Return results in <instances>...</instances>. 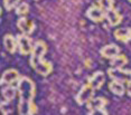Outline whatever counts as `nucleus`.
Here are the masks:
<instances>
[{"label": "nucleus", "mask_w": 131, "mask_h": 115, "mask_svg": "<svg viewBox=\"0 0 131 115\" xmlns=\"http://www.w3.org/2000/svg\"><path fill=\"white\" fill-rule=\"evenodd\" d=\"M17 88L19 94V104L18 112L21 115L27 114H36L37 106L34 104V97L36 87L34 82L29 77L20 76L19 81L17 82Z\"/></svg>", "instance_id": "obj_1"}, {"label": "nucleus", "mask_w": 131, "mask_h": 115, "mask_svg": "<svg viewBox=\"0 0 131 115\" xmlns=\"http://www.w3.org/2000/svg\"><path fill=\"white\" fill-rule=\"evenodd\" d=\"M46 50L47 46L43 40H38L35 43L32 52L30 53V58H29V64H30L31 68H34V70L43 61V57L46 54Z\"/></svg>", "instance_id": "obj_2"}, {"label": "nucleus", "mask_w": 131, "mask_h": 115, "mask_svg": "<svg viewBox=\"0 0 131 115\" xmlns=\"http://www.w3.org/2000/svg\"><path fill=\"white\" fill-rule=\"evenodd\" d=\"M108 75L111 79L121 82L123 84H128L131 81V69H123V67L122 68L110 67L108 69Z\"/></svg>", "instance_id": "obj_3"}, {"label": "nucleus", "mask_w": 131, "mask_h": 115, "mask_svg": "<svg viewBox=\"0 0 131 115\" xmlns=\"http://www.w3.org/2000/svg\"><path fill=\"white\" fill-rule=\"evenodd\" d=\"M17 43H18V52L20 55H29L32 52L34 45H32V40L29 38L28 35L26 34H19L17 35Z\"/></svg>", "instance_id": "obj_4"}, {"label": "nucleus", "mask_w": 131, "mask_h": 115, "mask_svg": "<svg viewBox=\"0 0 131 115\" xmlns=\"http://www.w3.org/2000/svg\"><path fill=\"white\" fill-rule=\"evenodd\" d=\"M86 17L94 22H101L106 18V12L99 4H95L91 6L88 10H86Z\"/></svg>", "instance_id": "obj_5"}, {"label": "nucleus", "mask_w": 131, "mask_h": 115, "mask_svg": "<svg viewBox=\"0 0 131 115\" xmlns=\"http://www.w3.org/2000/svg\"><path fill=\"white\" fill-rule=\"evenodd\" d=\"M93 95H94V87L91 86V85L88 83L77 93V95L75 96V101L79 105L88 104V102L90 101L91 98H93Z\"/></svg>", "instance_id": "obj_6"}, {"label": "nucleus", "mask_w": 131, "mask_h": 115, "mask_svg": "<svg viewBox=\"0 0 131 115\" xmlns=\"http://www.w3.org/2000/svg\"><path fill=\"white\" fill-rule=\"evenodd\" d=\"M106 104H108V101L104 97H93L88 102V108L90 111V114H93L95 111H100L103 114H108L105 110Z\"/></svg>", "instance_id": "obj_7"}, {"label": "nucleus", "mask_w": 131, "mask_h": 115, "mask_svg": "<svg viewBox=\"0 0 131 115\" xmlns=\"http://www.w3.org/2000/svg\"><path fill=\"white\" fill-rule=\"evenodd\" d=\"M17 27L23 34L26 35H30L34 32L35 28H36V25L34 23V21L27 19L26 17H20V18L17 20Z\"/></svg>", "instance_id": "obj_8"}, {"label": "nucleus", "mask_w": 131, "mask_h": 115, "mask_svg": "<svg viewBox=\"0 0 131 115\" xmlns=\"http://www.w3.org/2000/svg\"><path fill=\"white\" fill-rule=\"evenodd\" d=\"M20 78L19 76V73L18 70L14 69V68H10V69H7L5 70L4 74L1 76V79H0V83L2 84H6V85H11L16 82H18Z\"/></svg>", "instance_id": "obj_9"}, {"label": "nucleus", "mask_w": 131, "mask_h": 115, "mask_svg": "<svg viewBox=\"0 0 131 115\" xmlns=\"http://www.w3.org/2000/svg\"><path fill=\"white\" fill-rule=\"evenodd\" d=\"M100 54L103 58L112 59L113 57H115L117 55L120 54V48H119V46L115 45V44H109V45H105L104 47L101 48Z\"/></svg>", "instance_id": "obj_10"}, {"label": "nucleus", "mask_w": 131, "mask_h": 115, "mask_svg": "<svg viewBox=\"0 0 131 115\" xmlns=\"http://www.w3.org/2000/svg\"><path fill=\"white\" fill-rule=\"evenodd\" d=\"M105 82V75H104L103 72H95L93 75L89 77L88 83L91 85V86L94 87V90H99V88L102 87V85Z\"/></svg>", "instance_id": "obj_11"}, {"label": "nucleus", "mask_w": 131, "mask_h": 115, "mask_svg": "<svg viewBox=\"0 0 131 115\" xmlns=\"http://www.w3.org/2000/svg\"><path fill=\"white\" fill-rule=\"evenodd\" d=\"M4 46L6 50L10 54H15L18 49V43H17V37H14L13 35L7 34L4 37Z\"/></svg>", "instance_id": "obj_12"}, {"label": "nucleus", "mask_w": 131, "mask_h": 115, "mask_svg": "<svg viewBox=\"0 0 131 115\" xmlns=\"http://www.w3.org/2000/svg\"><path fill=\"white\" fill-rule=\"evenodd\" d=\"M105 19L108 20L110 26H118L122 22L123 17H122V15L120 14V11L114 8V9H112V10H110V11L106 12V18Z\"/></svg>", "instance_id": "obj_13"}, {"label": "nucleus", "mask_w": 131, "mask_h": 115, "mask_svg": "<svg viewBox=\"0 0 131 115\" xmlns=\"http://www.w3.org/2000/svg\"><path fill=\"white\" fill-rule=\"evenodd\" d=\"M114 38L119 42L129 43L131 42V28H119L114 31Z\"/></svg>", "instance_id": "obj_14"}, {"label": "nucleus", "mask_w": 131, "mask_h": 115, "mask_svg": "<svg viewBox=\"0 0 131 115\" xmlns=\"http://www.w3.org/2000/svg\"><path fill=\"white\" fill-rule=\"evenodd\" d=\"M109 90L111 91V93H113L114 95H117V96H122L124 93L127 92L123 83L118 82V81H114V79H112V82L109 84Z\"/></svg>", "instance_id": "obj_15"}, {"label": "nucleus", "mask_w": 131, "mask_h": 115, "mask_svg": "<svg viewBox=\"0 0 131 115\" xmlns=\"http://www.w3.org/2000/svg\"><path fill=\"white\" fill-rule=\"evenodd\" d=\"M52 70H53V65H52V63H50V61H46V60H43L36 67V68H35V72L38 73L41 76L49 75V74L52 73Z\"/></svg>", "instance_id": "obj_16"}, {"label": "nucleus", "mask_w": 131, "mask_h": 115, "mask_svg": "<svg viewBox=\"0 0 131 115\" xmlns=\"http://www.w3.org/2000/svg\"><path fill=\"white\" fill-rule=\"evenodd\" d=\"M17 92H18V88L9 85V86L5 87L4 90H2V96H4V98H5L6 102L9 103V102L13 101L15 97H16Z\"/></svg>", "instance_id": "obj_17"}, {"label": "nucleus", "mask_w": 131, "mask_h": 115, "mask_svg": "<svg viewBox=\"0 0 131 115\" xmlns=\"http://www.w3.org/2000/svg\"><path fill=\"white\" fill-rule=\"evenodd\" d=\"M128 64V58L124 55L119 54L115 57H113L111 61H110V65L111 67H114V68H122Z\"/></svg>", "instance_id": "obj_18"}, {"label": "nucleus", "mask_w": 131, "mask_h": 115, "mask_svg": "<svg viewBox=\"0 0 131 115\" xmlns=\"http://www.w3.org/2000/svg\"><path fill=\"white\" fill-rule=\"evenodd\" d=\"M15 11H16V15H18L19 17H25L29 12V6L27 2H20L16 7Z\"/></svg>", "instance_id": "obj_19"}, {"label": "nucleus", "mask_w": 131, "mask_h": 115, "mask_svg": "<svg viewBox=\"0 0 131 115\" xmlns=\"http://www.w3.org/2000/svg\"><path fill=\"white\" fill-rule=\"evenodd\" d=\"M97 4L105 10V12L114 9V0H99Z\"/></svg>", "instance_id": "obj_20"}, {"label": "nucleus", "mask_w": 131, "mask_h": 115, "mask_svg": "<svg viewBox=\"0 0 131 115\" xmlns=\"http://www.w3.org/2000/svg\"><path fill=\"white\" fill-rule=\"evenodd\" d=\"M19 4H20V0H4V7L8 11L16 9V7Z\"/></svg>", "instance_id": "obj_21"}, {"label": "nucleus", "mask_w": 131, "mask_h": 115, "mask_svg": "<svg viewBox=\"0 0 131 115\" xmlns=\"http://www.w3.org/2000/svg\"><path fill=\"white\" fill-rule=\"evenodd\" d=\"M126 91H127V94H128V95L131 96V81L127 84V90H126Z\"/></svg>", "instance_id": "obj_22"}, {"label": "nucleus", "mask_w": 131, "mask_h": 115, "mask_svg": "<svg viewBox=\"0 0 131 115\" xmlns=\"http://www.w3.org/2000/svg\"><path fill=\"white\" fill-rule=\"evenodd\" d=\"M128 1H129V2H130V4H131V0H128Z\"/></svg>", "instance_id": "obj_23"}]
</instances>
